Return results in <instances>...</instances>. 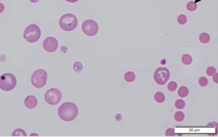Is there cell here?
Wrapping results in <instances>:
<instances>
[{"label": "cell", "mask_w": 218, "mask_h": 137, "mask_svg": "<svg viewBox=\"0 0 218 137\" xmlns=\"http://www.w3.org/2000/svg\"><path fill=\"white\" fill-rule=\"evenodd\" d=\"M78 106L72 102L63 103L58 109V116L64 122H71L74 120L78 115Z\"/></svg>", "instance_id": "cell-1"}, {"label": "cell", "mask_w": 218, "mask_h": 137, "mask_svg": "<svg viewBox=\"0 0 218 137\" xmlns=\"http://www.w3.org/2000/svg\"><path fill=\"white\" fill-rule=\"evenodd\" d=\"M78 21L76 16L72 13L63 15L59 19V24L61 29L66 31L74 30L78 26Z\"/></svg>", "instance_id": "cell-2"}, {"label": "cell", "mask_w": 218, "mask_h": 137, "mask_svg": "<svg viewBox=\"0 0 218 137\" xmlns=\"http://www.w3.org/2000/svg\"><path fill=\"white\" fill-rule=\"evenodd\" d=\"M17 80L16 77L12 73H5L0 76V89L4 91L13 90L16 86Z\"/></svg>", "instance_id": "cell-3"}, {"label": "cell", "mask_w": 218, "mask_h": 137, "mask_svg": "<svg viewBox=\"0 0 218 137\" xmlns=\"http://www.w3.org/2000/svg\"><path fill=\"white\" fill-rule=\"evenodd\" d=\"M41 31L39 27L36 24H30L25 29L23 33L24 39L29 42L34 43L37 42L41 37Z\"/></svg>", "instance_id": "cell-4"}, {"label": "cell", "mask_w": 218, "mask_h": 137, "mask_svg": "<svg viewBox=\"0 0 218 137\" xmlns=\"http://www.w3.org/2000/svg\"><path fill=\"white\" fill-rule=\"evenodd\" d=\"M47 81V73L45 70L38 69L33 73L31 76L32 85L36 88H42L44 86Z\"/></svg>", "instance_id": "cell-5"}, {"label": "cell", "mask_w": 218, "mask_h": 137, "mask_svg": "<svg viewBox=\"0 0 218 137\" xmlns=\"http://www.w3.org/2000/svg\"><path fill=\"white\" fill-rule=\"evenodd\" d=\"M62 93L55 88L47 90L44 94V99L47 103L50 105H56L61 102Z\"/></svg>", "instance_id": "cell-6"}, {"label": "cell", "mask_w": 218, "mask_h": 137, "mask_svg": "<svg viewBox=\"0 0 218 137\" xmlns=\"http://www.w3.org/2000/svg\"><path fill=\"white\" fill-rule=\"evenodd\" d=\"M81 29L84 33L89 36H94L99 31V27L96 21L92 19H87L82 24Z\"/></svg>", "instance_id": "cell-7"}, {"label": "cell", "mask_w": 218, "mask_h": 137, "mask_svg": "<svg viewBox=\"0 0 218 137\" xmlns=\"http://www.w3.org/2000/svg\"><path fill=\"white\" fill-rule=\"evenodd\" d=\"M170 73L169 70L166 67H159L157 68L154 73V80L156 84L160 85H165L170 78Z\"/></svg>", "instance_id": "cell-8"}, {"label": "cell", "mask_w": 218, "mask_h": 137, "mask_svg": "<svg viewBox=\"0 0 218 137\" xmlns=\"http://www.w3.org/2000/svg\"><path fill=\"white\" fill-rule=\"evenodd\" d=\"M44 50L48 53H54L58 48V42L55 37L49 36L42 42Z\"/></svg>", "instance_id": "cell-9"}, {"label": "cell", "mask_w": 218, "mask_h": 137, "mask_svg": "<svg viewBox=\"0 0 218 137\" xmlns=\"http://www.w3.org/2000/svg\"><path fill=\"white\" fill-rule=\"evenodd\" d=\"M24 105L28 109H34L38 105V100L35 96L30 95L27 96L24 99Z\"/></svg>", "instance_id": "cell-10"}, {"label": "cell", "mask_w": 218, "mask_h": 137, "mask_svg": "<svg viewBox=\"0 0 218 137\" xmlns=\"http://www.w3.org/2000/svg\"><path fill=\"white\" fill-rule=\"evenodd\" d=\"M136 78L135 73L132 71H129L124 74V79L127 82H133Z\"/></svg>", "instance_id": "cell-11"}, {"label": "cell", "mask_w": 218, "mask_h": 137, "mask_svg": "<svg viewBox=\"0 0 218 137\" xmlns=\"http://www.w3.org/2000/svg\"><path fill=\"white\" fill-rule=\"evenodd\" d=\"M178 94L179 97H181L182 98H184L185 97H187L188 94V90L186 86H181L179 88V89L178 90Z\"/></svg>", "instance_id": "cell-12"}, {"label": "cell", "mask_w": 218, "mask_h": 137, "mask_svg": "<svg viewBox=\"0 0 218 137\" xmlns=\"http://www.w3.org/2000/svg\"><path fill=\"white\" fill-rule=\"evenodd\" d=\"M154 98H155V100H156V102L157 103H163L165 101V98H166L164 94L163 93H162L161 92H157L155 94Z\"/></svg>", "instance_id": "cell-13"}, {"label": "cell", "mask_w": 218, "mask_h": 137, "mask_svg": "<svg viewBox=\"0 0 218 137\" xmlns=\"http://www.w3.org/2000/svg\"><path fill=\"white\" fill-rule=\"evenodd\" d=\"M210 40V35L207 33H202L199 36V41L203 43H208Z\"/></svg>", "instance_id": "cell-14"}, {"label": "cell", "mask_w": 218, "mask_h": 137, "mask_svg": "<svg viewBox=\"0 0 218 137\" xmlns=\"http://www.w3.org/2000/svg\"><path fill=\"white\" fill-rule=\"evenodd\" d=\"M192 57L189 54H184L182 57V62L184 65H190L192 62Z\"/></svg>", "instance_id": "cell-15"}, {"label": "cell", "mask_w": 218, "mask_h": 137, "mask_svg": "<svg viewBox=\"0 0 218 137\" xmlns=\"http://www.w3.org/2000/svg\"><path fill=\"white\" fill-rule=\"evenodd\" d=\"M12 136H26L27 134L25 131L22 129H16L13 130L12 134Z\"/></svg>", "instance_id": "cell-16"}, {"label": "cell", "mask_w": 218, "mask_h": 137, "mask_svg": "<svg viewBox=\"0 0 218 137\" xmlns=\"http://www.w3.org/2000/svg\"><path fill=\"white\" fill-rule=\"evenodd\" d=\"M174 118L175 120L178 122H181L184 120L185 115L181 111H178L175 114H174Z\"/></svg>", "instance_id": "cell-17"}, {"label": "cell", "mask_w": 218, "mask_h": 137, "mask_svg": "<svg viewBox=\"0 0 218 137\" xmlns=\"http://www.w3.org/2000/svg\"><path fill=\"white\" fill-rule=\"evenodd\" d=\"M187 9L190 12H193L197 9V4L195 2L190 1L187 4Z\"/></svg>", "instance_id": "cell-18"}, {"label": "cell", "mask_w": 218, "mask_h": 137, "mask_svg": "<svg viewBox=\"0 0 218 137\" xmlns=\"http://www.w3.org/2000/svg\"><path fill=\"white\" fill-rule=\"evenodd\" d=\"M178 22L181 25H184L187 22V18L185 15H180L178 17Z\"/></svg>", "instance_id": "cell-19"}, {"label": "cell", "mask_w": 218, "mask_h": 137, "mask_svg": "<svg viewBox=\"0 0 218 137\" xmlns=\"http://www.w3.org/2000/svg\"><path fill=\"white\" fill-rule=\"evenodd\" d=\"M177 87H178V85L176 84V82L174 81L170 82L167 85L168 90L170 91H176V90L177 89Z\"/></svg>", "instance_id": "cell-20"}, {"label": "cell", "mask_w": 218, "mask_h": 137, "mask_svg": "<svg viewBox=\"0 0 218 137\" xmlns=\"http://www.w3.org/2000/svg\"><path fill=\"white\" fill-rule=\"evenodd\" d=\"M185 106V103L184 100L178 99L175 102V106L177 109H183Z\"/></svg>", "instance_id": "cell-21"}, {"label": "cell", "mask_w": 218, "mask_h": 137, "mask_svg": "<svg viewBox=\"0 0 218 137\" xmlns=\"http://www.w3.org/2000/svg\"><path fill=\"white\" fill-rule=\"evenodd\" d=\"M206 73H207V74L209 76H214L217 73L216 69L214 67H212L207 68L206 70Z\"/></svg>", "instance_id": "cell-22"}, {"label": "cell", "mask_w": 218, "mask_h": 137, "mask_svg": "<svg viewBox=\"0 0 218 137\" xmlns=\"http://www.w3.org/2000/svg\"><path fill=\"white\" fill-rule=\"evenodd\" d=\"M83 66L79 62H76L73 64V69L76 71V72L79 73L80 71L83 70Z\"/></svg>", "instance_id": "cell-23"}, {"label": "cell", "mask_w": 218, "mask_h": 137, "mask_svg": "<svg viewBox=\"0 0 218 137\" xmlns=\"http://www.w3.org/2000/svg\"><path fill=\"white\" fill-rule=\"evenodd\" d=\"M208 79L205 77H201L199 79V84L200 86L203 87H205L208 85Z\"/></svg>", "instance_id": "cell-24"}, {"label": "cell", "mask_w": 218, "mask_h": 137, "mask_svg": "<svg viewBox=\"0 0 218 137\" xmlns=\"http://www.w3.org/2000/svg\"><path fill=\"white\" fill-rule=\"evenodd\" d=\"M166 135L167 136H175L174 130L173 128H168L166 132Z\"/></svg>", "instance_id": "cell-25"}, {"label": "cell", "mask_w": 218, "mask_h": 137, "mask_svg": "<svg viewBox=\"0 0 218 137\" xmlns=\"http://www.w3.org/2000/svg\"><path fill=\"white\" fill-rule=\"evenodd\" d=\"M5 9L4 5L3 3H0V13H1L4 12V10Z\"/></svg>", "instance_id": "cell-26"}, {"label": "cell", "mask_w": 218, "mask_h": 137, "mask_svg": "<svg viewBox=\"0 0 218 137\" xmlns=\"http://www.w3.org/2000/svg\"><path fill=\"white\" fill-rule=\"evenodd\" d=\"M65 1L69 2V3H76L79 0H65Z\"/></svg>", "instance_id": "cell-27"}, {"label": "cell", "mask_w": 218, "mask_h": 137, "mask_svg": "<svg viewBox=\"0 0 218 137\" xmlns=\"http://www.w3.org/2000/svg\"><path fill=\"white\" fill-rule=\"evenodd\" d=\"M30 1L31 2H32V3H36V2H38V1H39V0H30Z\"/></svg>", "instance_id": "cell-28"}, {"label": "cell", "mask_w": 218, "mask_h": 137, "mask_svg": "<svg viewBox=\"0 0 218 137\" xmlns=\"http://www.w3.org/2000/svg\"><path fill=\"white\" fill-rule=\"evenodd\" d=\"M0 1H1V0H0Z\"/></svg>", "instance_id": "cell-29"}]
</instances>
